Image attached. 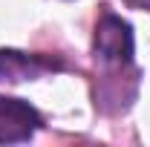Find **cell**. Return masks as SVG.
Listing matches in <instances>:
<instances>
[{
  "label": "cell",
  "mask_w": 150,
  "mask_h": 147,
  "mask_svg": "<svg viewBox=\"0 0 150 147\" xmlns=\"http://www.w3.org/2000/svg\"><path fill=\"white\" fill-rule=\"evenodd\" d=\"M95 58L110 66V69H121L133 64V29L130 23L112 12H104L95 26V40H93Z\"/></svg>",
  "instance_id": "obj_1"
},
{
  "label": "cell",
  "mask_w": 150,
  "mask_h": 147,
  "mask_svg": "<svg viewBox=\"0 0 150 147\" xmlns=\"http://www.w3.org/2000/svg\"><path fill=\"white\" fill-rule=\"evenodd\" d=\"M40 124H43V118L29 101L0 95V144L29 141L40 130Z\"/></svg>",
  "instance_id": "obj_2"
},
{
  "label": "cell",
  "mask_w": 150,
  "mask_h": 147,
  "mask_svg": "<svg viewBox=\"0 0 150 147\" xmlns=\"http://www.w3.org/2000/svg\"><path fill=\"white\" fill-rule=\"evenodd\" d=\"M46 69H58L55 61L40 55H26L18 49H0V84H20V81H32Z\"/></svg>",
  "instance_id": "obj_3"
}]
</instances>
